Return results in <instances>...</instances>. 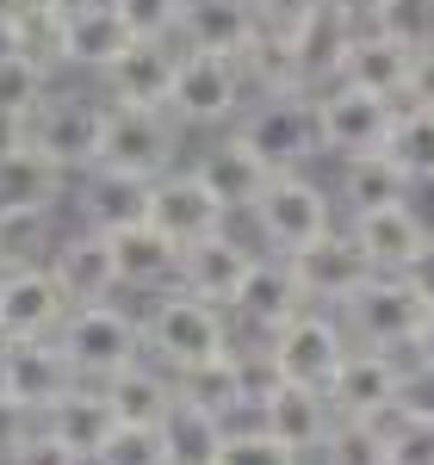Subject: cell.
<instances>
[{
	"label": "cell",
	"mask_w": 434,
	"mask_h": 465,
	"mask_svg": "<svg viewBox=\"0 0 434 465\" xmlns=\"http://www.w3.org/2000/svg\"><path fill=\"white\" fill-rule=\"evenodd\" d=\"M137 322H143V354L155 366H168V372H186L199 360L236 348L230 341V311L223 304H205V298H192L181 286L149 292V311Z\"/></svg>",
	"instance_id": "cell-1"
},
{
	"label": "cell",
	"mask_w": 434,
	"mask_h": 465,
	"mask_svg": "<svg viewBox=\"0 0 434 465\" xmlns=\"http://www.w3.org/2000/svg\"><path fill=\"white\" fill-rule=\"evenodd\" d=\"M56 348H63V360H69V372L81 385H100L118 366L143 360V322H137V311H124L112 298L69 304V317L56 322Z\"/></svg>",
	"instance_id": "cell-2"
},
{
	"label": "cell",
	"mask_w": 434,
	"mask_h": 465,
	"mask_svg": "<svg viewBox=\"0 0 434 465\" xmlns=\"http://www.w3.org/2000/svg\"><path fill=\"white\" fill-rule=\"evenodd\" d=\"M181 168V124L168 112H143V106H106L100 124V149L87 174H118V180H155Z\"/></svg>",
	"instance_id": "cell-3"
},
{
	"label": "cell",
	"mask_w": 434,
	"mask_h": 465,
	"mask_svg": "<svg viewBox=\"0 0 434 465\" xmlns=\"http://www.w3.org/2000/svg\"><path fill=\"white\" fill-rule=\"evenodd\" d=\"M242 106H249V81H242V63L236 56L181 50L174 87H168V118L181 131H223V124H236Z\"/></svg>",
	"instance_id": "cell-4"
},
{
	"label": "cell",
	"mask_w": 434,
	"mask_h": 465,
	"mask_svg": "<svg viewBox=\"0 0 434 465\" xmlns=\"http://www.w3.org/2000/svg\"><path fill=\"white\" fill-rule=\"evenodd\" d=\"M236 137H242L273 174H280V168H304L311 155H323L311 87H291V94H254L249 106L236 112Z\"/></svg>",
	"instance_id": "cell-5"
},
{
	"label": "cell",
	"mask_w": 434,
	"mask_h": 465,
	"mask_svg": "<svg viewBox=\"0 0 434 465\" xmlns=\"http://www.w3.org/2000/svg\"><path fill=\"white\" fill-rule=\"evenodd\" d=\"M341 354H348V329H341V317H329V304H304V311H291L280 329L261 335V366H267V379L317 385V391L329 385V372L341 366Z\"/></svg>",
	"instance_id": "cell-6"
},
{
	"label": "cell",
	"mask_w": 434,
	"mask_h": 465,
	"mask_svg": "<svg viewBox=\"0 0 434 465\" xmlns=\"http://www.w3.org/2000/svg\"><path fill=\"white\" fill-rule=\"evenodd\" d=\"M249 217H254V236L267 242V254H291L335 223V193L317 186L304 168H280V174H267V186L254 193Z\"/></svg>",
	"instance_id": "cell-7"
},
{
	"label": "cell",
	"mask_w": 434,
	"mask_h": 465,
	"mask_svg": "<svg viewBox=\"0 0 434 465\" xmlns=\"http://www.w3.org/2000/svg\"><path fill=\"white\" fill-rule=\"evenodd\" d=\"M311 100H317V137H323V155L348 162V155H372V149L391 143L398 100L360 94V87H348V81H323V87H311Z\"/></svg>",
	"instance_id": "cell-8"
},
{
	"label": "cell",
	"mask_w": 434,
	"mask_h": 465,
	"mask_svg": "<svg viewBox=\"0 0 434 465\" xmlns=\"http://www.w3.org/2000/svg\"><path fill=\"white\" fill-rule=\"evenodd\" d=\"M335 311H341V329H348V341H360V348H391V354H403L429 304H422L416 292L403 286V273H366V280L348 292V298H341Z\"/></svg>",
	"instance_id": "cell-9"
},
{
	"label": "cell",
	"mask_w": 434,
	"mask_h": 465,
	"mask_svg": "<svg viewBox=\"0 0 434 465\" xmlns=\"http://www.w3.org/2000/svg\"><path fill=\"white\" fill-rule=\"evenodd\" d=\"M100 124H106V100H94V94H63V87H50L44 94V106L32 112V143L56 162V168H69V174H87L94 168V149H100Z\"/></svg>",
	"instance_id": "cell-10"
},
{
	"label": "cell",
	"mask_w": 434,
	"mask_h": 465,
	"mask_svg": "<svg viewBox=\"0 0 434 465\" xmlns=\"http://www.w3.org/2000/svg\"><path fill=\"white\" fill-rule=\"evenodd\" d=\"M74 385L69 360L56 348V335H0V397L44 416L56 397Z\"/></svg>",
	"instance_id": "cell-11"
},
{
	"label": "cell",
	"mask_w": 434,
	"mask_h": 465,
	"mask_svg": "<svg viewBox=\"0 0 434 465\" xmlns=\"http://www.w3.org/2000/svg\"><path fill=\"white\" fill-rule=\"evenodd\" d=\"M398 372H403V354L348 341L341 366L329 372V385H323L329 410L335 416H354V422H379L385 410H398Z\"/></svg>",
	"instance_id": "cell-12"
},
{
	"label": "cell",
	"mask_w": 434,
	"mask_h": 465,
	"mask_svg": "<svg viewBox=\"0 0 434 465\" xmlns=\"http://www.w3.org/2000/svg\"><path fill=\"white\" fill-rule=\"evenodd\" d=\"M143 223H155L174 249H192V242H205L212 230H223V223H230V212H223L212 193H205V180L192 174V168H168V174L149 180Z\"/></svg>",
	"instance_id": "cell-13"
},
{
	"label": "cell",
	"mask_w": 434,
	"mask_h": 465,
	"mask_svg": "<svg viewBox=\"0 0 434 465\" xmlns=\"http://www.w3.org/2000/svg\"><path fill=\"white\" fill-rule=\"evenodd\" d=\"M174 63H181V44H174V37H131L106 69H100V81H106V106L168 112Z\"/></svg>",
	"instance_id": "cell-14"
},
{
	"label": "cell",
	"mask_w": 434,
	"mask_h": 465,
	"mask_svg": "<svg viewBox=\"0 0 434 465\" xmlns=\"http://www.w3.org/2000/svg\"><path fill=\"white\" fill-rule=\"evenodd\" d=\"M261 379H267L261 354L223 348V354H212V360H199V366H186V372H174V391L192 397L199 410H212L217 422L230 429L236 416H249V410H254V391H261Z\"/></svg>",
	"instance_id": "cell-15"
},
{
	"label": "cell",
	"mask_w": 434,
	"mask_h": 465,
	"mask_svg": "<svg viewBox=\"0 0 434 465\" xmlns=\"http://www.w3.org/2000/svg\"><path fill=\"white\" fill-rule=\"evenodd\" d=\"M261 429L273 434V440H286L298 460H311L317 447H323L329 422H335V410H329V397L317 385H291V379H261V391H254V410H249Z\"/></svg>",
	"instance_id": "cell-16"
},
{
	"label": "cell",
	"mask_w": 434,
	"mask_h": 465,
	"mask_svg": "<svg viewBox=\"0 0 434 465\" xmlns=\"http://www.w3.org/2000/svg\"><path fill=\"white\" fill-rule=\"evenodd\" d=\"M360 32V19L341 6V0H311L298 19L286 25V44L291 56H298V74H304V87H323L341 74V56H348V44Z\"/></svg>",
	"instance_id": "cell-17"
},
{
	"label": "cell",
	"mask_w": 434,
	"mask_h": 465,
	"mask_svg": "<svg viewBox=\"0 0 434 465\" xmlns=\"http://www.w3.org/2000/svg\"><path fill=\"white\" fill-rule=\"evenodd\" d=\"M286 261H291V273H298V286H304V298H311V304H329V311L372 273V261L360 254V242H354L348 230H335V223H329L323 236H311L304 249H291Z\"/></svg>",
	"instance_id": "cell-18"
},
{
	"label": "cell",
	"mask_w": 434,
	"mask_h": 465,
	"mask_svg": "<svg viewBox=\"0 0 434 465\" xmlns=\"http://www.w3.org/2000/svg\"><path fill=\"white\" fill-rule=\"evenodd\" d=\"M249 267H254V249L242 242V236H230V223H223V230L205 236V242L181 249V292L230 311L236 292H242V280H249Z\"/></svg>",
	"instance_id": "cell-19"
},
{
	"label": "cell",
	"mask_w": 434,
	"mask_h": 465,
	"mask_svg": "<svg viewBox=\"0 0 434 465\" xmlns=\"http://www.w3.org/2000/svg\"><path fill=\"white\" fill-rule=\"evenodd\" d=\"M69 298L50 267H6L0 273V335H56Z\"/></svg>",
	"instance_id": "cell-20"
},
{
	"label": "cell",
	"mask_w": 434,
	"mask_h": 465,
	"mask_svg": "<svg viewBox=\"0 0 434 465\" xmlns=\"http://www.w3.org/2000/svg\"><path fill=\"white\" fill-rule=\"evenodd\" d=\"M50 273H56V286H63V298L69 304H94V298H112L118 292V261H112V236L106 230H74V236H63L56 249H50V261H44Z\"/></svg>",
	"instance_id": "cell-21"
},
{
	"label": "cell",
	"mask_w": 434,
	"mask_h": 465,
	"mask_svg": "<svg viewBox=\"0 0 434 465\" xmlns=\"http://www.w3.org/2000/svg\"><path fill=\"white\" fill-rule=\"evenodd\" d=\"M112 236V261H118V292H168L181 286V249L155 230V223H124L106 230Z\"/></svg>",
	"instance_id": "cell-22"
},
{
	"label": "cell",
	"mask_w": 434,
	"mask_h": 465,
	"mask_svg": "<svg viewBox=\"0 0 434 465\" xmlns=\"http://www.w3.org/2000/svg\"><path fill=\"white\" fill-rule=\"evenodd\" d=\"M304 304L311 298H304V286H298L286 254H254V267H249V280H242V292H236V304H230V317H242L254 335H267V329H280Z\"/></svg>",
	"instance_id": "cell-23"
},
{
	"label": "cell",
	"mask_w": 434,
	"mask_h": 465,
	"mask_svg": "<svg viewBox=\"0 0 434 465\" xmlns=\"http://www.w3.org/2000/svg\"><path fill=\"white\" fill-rule=\"evenodd\" d=\"M254 32H261V19H254V0H181V25H174V44H181V50H217V56H242Z\"/></svg>",
	"instance_id": "cell-24"
},
{
	"label": "cell",
	"mask_w": 434,
	"mask_h": 465,
	"mask_svg": "<svg viewBox=\"0 0 434 465\" xmlns=\"http://www.w3.org/2000/svg\"><path fill=\"white\" fill-rule=\"evenodd\" d=\"M348 236L360 242V254L372 261V273H398L403 261L416 254V242L429 236V223L416 217V205H409V199H398V205L348 212Z\"/></svg>",
	"instance_id": "cell-25"
},
{
	"label": "cell",
	"mask_w": 434,
	"mask_h": 465,
	"mask_svg": "<svg viewBox=\"0 0 434 465\" xmlns=\"http://www.w3.org/2000/svg\"><path fill=\"white\" fill-rule=\"evenodd\" d=\"M63 199H69V168H56L32 137L0 155V212H56Z\"/></svg>",
	"instance_id": "cell-26"
},
{
	"label": "cell",
	"mask_w": 434,
	"mask_h": 465,
	"mask_svg": "<svg viewBox=\"0 0 434 465\" xmlns=\"http://www.w3.org/2000/svg\"><path fill=\"white\" fill-rule=\"evenodd\" d=\"M124 44H131V25L118 19L112 0H69V13H63V63L69 69L100 74Z\"/></svg>",
	"instance_id": "cell-27"
},
{
	"label": "cell",
	"mask_w": 434,
	"mask_h": 465,
	"mask_svg": "<svg viewBox=\"0 0 434 465\" xmlns=\"http://www.w3.org/2000/svg\"><path fill=\"white\" fill-rule=\"evenodd\" d=\"M192 174L205 180V193H212L217 205L236 217V212H249V205H254V193L267 186V174H273V168H267V162H261V155H254V149L230 131V137H217V143L192 162Z\"/></svg>",
	"instance_id": "cell-28"
},
{
	"label": "cell",
	"mask_w": 434,
	"mask_h": 465,
	"mask_svg": "<svg viewBox=\"0 0 434 465\" xmlns=\"http://www.w3.org/2000/svg\"><path fill=\"white\" fill-rule=\"evenodd\" d=\"M409 56H416V50H403L398 37L360 25L354 44H348V56H341V74H335V81H348V87H360V94H379V100H398V106H403Z\"/></svg>",
	"instance_id": "cell-29"
},
{
	"label": "cell",
	"mask_w": 434,
	"mask_h": 465,
	"mask_svg": "<svg viewBox=\"0 0 434 465\" xmlns=\"http://www.w3.org/2000/svg\"><path fill=\"white\" fill-rule=\"evenodd\" d=\"M37 429L44 434H56L69 453H81V460L94 465V453L106 447V434H112V410H106V391L100 385H81L74 379L69 391L56 397L44 416H37Z\"/></svg>",
	"instance_id": "cell-30"
},
{
	"label": "cell",
	"mask_w": 434,
	"mask_h": 465,
	"mask_svg": "<svg viewBox=\"0 0 434 465\" xmlns=\"http://www.w3.org/2000/svg\"><path fill=\"white\" fill-rule=\"evenodd\" d=\"M100 391H106L112 422H143V429H155L162 410L174 403V372L143 354V360H131V366H118L112 379H100Z\"/></svg>",
	"instance_id": "cell-31"
},
{
	"label": "cell",
	"mask_w": 434,
	"mask_h": 465,
	"mask_svg": "<svg viewBox=\"0 0 434 465\" xmlns=\"http://www.w3.org/2000/svg\"><path fill=\"white\" fill-rule=\"evenodd\" d=\"M409 186H416V180L398 168V155H391V149H372V155H348V162H341L335 199H341L348 212H372V205L409 199Z\"/></svg>",
	"instance_id": "cell-32"
},
{
	"label": "cell",
	"mask_w": 434,
	"mask_h": 465,
	"mask_svg": "<svg viewBox=\"0 0 434 465\" xmlns=\"http://www.w3.org/2000/svg\"><path fill=\"white\" fill-rule=\"evenodd\" d=\"M63 13H69V0H25L19 13L0 19V44L56 74V63H63Z\"/></svg>",
	"instance_id": "cell-33"
},
{
	"label": "cell",
	"mask_w": 434,
	"mask_h": 465,
	"mask_svg": "<svg viewBox=\"0 0 434 465\" xmlns=\"http://www.w3.org/2000/svg\"><path fill=\"white\" fill-rule=\"evenodd\" d=\"M155 434H162V453H168V465H212L217 440H223V422H217L212 410H199L192 397L174 391V403L162 410Z\"/></svg>",
	"instance_id": "cell-34"
},
{
	"label": "cell",
	"mask_w": 434,
	"mask_h": 465,
	"mask_svg": "<svg viewBox=\"0 0 434 465\" xmlns=\"http://www.w3.org/2000/svg\"><path fill=\"white\" fill-rule=\"evenodd\" d=\"M236 63H242V81H249L254 94H291V87H304V74H298V56H291L286 32H267V25H261Z\"/></svg>",
	"instance_id": "cell-35"
},
{
	"label": "cell",
	"mask_w": 434,
	"mask_h": 465,
	"mask_svg": "<svg viewBox=\"0 0 434 465\" xmlns=\"http://www.w3.org/2000/svg\"><path fill=\"white\" fill-rule=\"evenodd\" d=\"M56 249V212H0V273L44 267Z\"/></svg>",
	"instance_id": "cell-36"
},
{
	"label": "cell",
	"mask_w": 434,
	"mask_h": 465,
	"mask_svg": "<svg viewBox=\"0 0 434 465\" xmlns=\"http://www.w3.org/2000/svg\"><path fill=\"white\" fill-rule=\"evenodd\" d=\"M317 465H391L385 447V422H354V416H335L323 434V447L311 453Z\"/></svg>",
	"instance_id": "cell-37"
},
{
	"label": "cell",
	"mask_w": 434,
	"mask_h": 465,
	"mask_svg": "<svg viewBox=\"0 0 434 465\" xmlns=\"http://www.w3.org/2000/svg\"><path fill=\"white\" fill-rule=\"evenodd\" d=\"M143 199H149V180H118V174H87V223L94 230H124L143 217Z\"/></svg>",
	"instance_id": "cell-38"
},
{
	"label": "cell",
	"mask_w": 434,
	"mask_h": 465,
	"mask_svg": "<svg viewBox=\"0 0 434 465\" xmlns=\"http://www.w3.org/2000/svg\"><path fill=\"white\" fill-rule=\"evenodd\" d=\"M391 155L409 180H434V106H398L391 124Z\"/></svg>",
	"instance_id": "cell-39"
},
{
	"label": "cell",
	"mask_w": 434,
	"mask_h": 465,
	"mask_svg": "<svg viewBox=\"0 0 434 465\" xmlns=\"http://www.w3.org/2000/svg\"><path fill=\"white\" fill-rule=\"evenodd\" d=\"M44 94H50V69L0 44V112H19V118L32 124V112L44 106Z\"/></svg>",
	"instance_id": "cell-40"
},
{
	"label": "cell",
	"mask_w": 434,
	"mask_h": 465,
	"mask_svg": "<svg viewBox=\"0 0 434 465\" xmlns=\"http://www.w3.org/2000/svg\"><path fill=\"white\" fill-rule=\"evenodd\" d=\"M212 465H304V460L291 453L286 440H273L261 422H242V429L230 422L223 440H217V453H212Z\"/></svg>",
	"instance_id": "cell-41"
},
{
	"label": "cell",
	"mask_w": 434,
	"mask_h": 465,
	"mask_svg": "<svg viewBox=\"0 0 434 465\" xmlns=\"http://www.w3.org/2000/svg\"><path fill=\"white\" fill-rule=\"evenodd\" d=\"M366 25L398 37L403 50H422V44H434V0H379Z\"/></svg>",
	"instance_id": "cell-42"
},
{
	"label": "cell",
	"mask_w": 434,
	"mask_h": 465,
	"mask_svg": "<svg viewBox=\"0 0 434 465\" xmlns=\"http://www.w3.org/2000/svg\"><path fill=\"white\" fill-rule=\"evenodd\" d=\"M94 465H168L162 453V434L143 429V422H112L106 447L94 453Z\"/></svg>",
	"instance_id": "cell-43"
},
{
	"label": "cell",
	"mask_w": 434,
	"mask_h": 465,
	"mask_svg": "<svg viewBox=\"0 0 434 465\" xmlns=\"http://www.w3.org/2000/svg\"><path fill=\"white\" fill-rule=\"evenodd\" d=\"M385 447H391V465H434V416H398L385 410Z\"/></svg>",
	"instance_id": "cell-44"
},
{
	"label": "cell",
	"mask_w": 434,
	"mask_h": 465,
	"mask_svg": "<svg viewBox=\"0 0 434 465\" xmlns=\"http://www.w3.org/2000/svg\"><path fill=\"white\" fill-rule=\"evenodd\" d=\"M131 37H174L181 25V0H112Z\"/></svg>",
	"instance_id": "cell-45"
},
{
	"label": "cell",
	"mask_w": 434,
	"mask_h": 465,
	"mask_svg": "<svg viewBox=\"0 0 434 465\" xmlns=\"http://www.w3.org/2000/svg\"><path fill=\"white\" fill-rule=\"evenodd\" d=\"M398 416H434V366L403 354L398 372Z\"/></svg>",
	"instance_id": "cell-46"
},
{
	"label": "cell",
	"mask_w": 434,
	"mask_h": 465,
	"mask_svg": "<svg viewBox=\"0 0 434 465\" xmlns=\"http://www.w3.org/2000/svg\"><path fill=\"white\" fill-rule=\"evenodd\" d=\"M0 465H87V460H81V453H69V447H63L56 434L32 429V434H25V440H19V447H13V453H6Z\"/></svg>",
	"instance_id": "cell-47"
},
{
	"label": "cell",
	"mask_w": 434,
	"mask_h": 465,
	"mask_svg": "<svg viewBox=\"0 0 434 465\" xmlns=\"http://www.w3.org/2000/svg\"><path fill=\"white\" fill-rule=\"evenodd\" d=\"M398 273H403V286L416 292L422 304H434V230H429V236H422V242H416V254L403 261Z\"/></svg>",
	"instance_id": "cell-48"
},
{
	"label": "cell",
	"mask_w": 434,
	"mask_h": 465,
	"mask_svg": "<svg viewBox=\"0 0 434 465\" xmlns=\"http://www.w3.org/2000/svg\"><path fill=\"white\" fill-rule=\"evenodd\" d=\"M403 106H434V44L409 56V81H403Z\"/></svg>",
	"instance_id": "cell-49"
},
{
	"label": "cell",
	"mask_w": 434,
	"mask_h": 465,
	"mask_svg": "<svg viewBox=\"0 0 434 465\" xmlns=\"http://www.w3.org/2000/svg\"><path fill=\"white\" fill-rule=\"evenodd\" d=\"M32 429H37L32 410H19V403H6V397H0V460H6V453H13Z\"/></svg>",
	"instance_id": "cell-50"
},
{
	"label": "cell",
	"mask_w": 434,
	"mask_h": 465,
	"mask_svg": "<svg viewBox=\"0 0 434 465\" xmlns=\"http://www.w3.org/2000/svg\"><path fill=\"white\" fill-rule=\"evenodd\" d=\"M409 360H429L434 366V304L422 311V322H416V335H409V348H403Z\"/></svg>",
	"instance_id": "cell-51"
},
{
	"label": "cell",
	"mask_w": 434,
	"mask_h": 465,
	"mask_svg": "<svg viewBox=\"0 0 434 465\" xmlns=\"http://www.w3.org/2000/svg\"><path fill=\"white\" fill-rule=\"evenodd\" d=\"M25 137H32V131H25V118H19V112H0V155H6V149H19Z\"/></svg>",
	"instance_id": "cell-52"
},
{
	"label": "cell",
	"mask_w": 434,
	"mask_h": 465,
	"mask_svg": "<svg viewBox=\"0 0 434 465\" xmlns=\"http://www.w3.org/2000/svg\"><path fill=\"white\" fill-rule=\"evenodd\" d=\"M341 6H348V13H354V19H360V25H366V19H372V6H379V0H341Z\"/></svg>",
	"instance_id": "cell-53"
},
{
	"label": "cell",
	"mask_w": 434,
	"mask_h": 465,
	"mask_svg": "<svg viewBox=\"0 0 434 465\" xmlns=\"http://www.w3.org/2000/svg\"><path fill=\"white\" fill-rule=\"evenodd\" d=\"M19 6H25V0H0V19H6V13H19Z\"/></svg>",
	"instance_id": "cell-54"
}]
</instances>
